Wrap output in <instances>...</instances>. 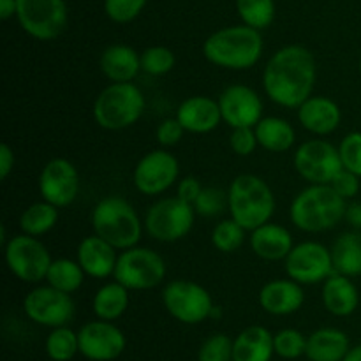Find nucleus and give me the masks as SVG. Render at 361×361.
Instances as JSON below:
<instances>
[{
  "instance_id": "f257e3e1",
  "label": "nucleus",
  "mask_w": 361,
  "mask_h": 361,
  "mask_svg": "<svg viewBox=\"0 0 361 361\" xmlns=\"http://www.w3.org/2000/svg\"><path fill=\"white\" fill-rule=\"evenodd\" d=\"M316 60L303 46H286L274 53L263 73L268 97L286 108H300L312 94Z\"/></svg>"
},
{
  "instance_id": "f03ea898",
  "label": "nucleus",
  "mask_w": 361,
  "mask_h": 361,
  "mask_svg": "<svg viewBox=\"0 0 361 361\" xmlns=\"http://www.w3.org/2000/svg\"><path fill=\"white\" fill-rule=\"evenodd\" d=\"M203 53L214 66L243 71L252 67L263 53V37L257 28L236 25L217 30L204 41Z\"/></svg>"
},
{
  "instance_id": "7ed1b4c3",
  "label": "nucleus",
  "mask_w": 361,
  "mask_h": 361,
  "mask_svg": "<svg viewBox=\"0 0 361 361\" xmlns=\"http://www.w3.org/2000/svg\"><path fill=\"white\" fill-rule=\"evenodd\" d=\"M345 203L328 183H312L293 200L291 221L307 233H321L335 228L345 217Z\"/></svg>"
},
{
  "instance_id": "20e7f679",
  "label": "nucleus",
  "mask_w": 361,
  "mask_h": 361,
  "mask_svg": "<svg viewBox=\"0 0 361 361\" xmlns=\"http://www.w3.org/2000/svg\"><path fill=\"white\" fill-rule=\"evenodd\" d=\"M231 217L247 231L267 224L275 210V197L268 183L256 175H240L228 190Z\"/></svg>"
},
{
  "instance_id": "39448f33",
  "label": "nucleus",
  "mask_w": 361,
  "mask_h": 361,
  "mask_svg": "<svg viewBox=\"0 0 361 361\" xmlns=\"http://www.w3.org/2000/svg\"><path fill=\"white\" fill-rule=\"evenodd\" d=\"M92 226L95 235L111 243L115 249H130L141 240L140 215L123 197L109 196L99 201L92 212Z\"/></svg>"
},
{
  "instance_id": "423d86ee",
  "label": "nucleus",
  "mask_w": 361,
  "mask_h": 361,
  "mask_svg": "<svg viewBox=\"0 0 361 361\" xmlns=\"http://www.w3.org/2000/svg\"><path fill=\"white\" fill-rule=\"evenodd\" d=\"M145 111V97L134 83H111L94 102V118L106 130L134 126Z\"/></svg>"
},
{
  "instance_id": "0eeeda50",
  "label": "nucleus",
  "mask_w": 361,
  "mask_h": 361,
  "mask_svg": "<svg viewBox=\"0 0 361 361\" xmlns=\"http://www.w3.org/2000/svg\"><path fill=\"white\" fill-rule=\"evenodd\" d=\"M113 277L127 289H152L164 281L166 263L155 250L130 247L118 256Z\"/></svg>"
},
{
  "instance_id": "6e6552de",
  "label": "nucleus",
  "mask_w": 361,
  "mask_h": 361,
  "mask_svg": "<svg viewBox=\"0 0 361 361\" xmlns=\"http://www.w3.org/2000/svg\"><path fill=\"white\" fill-rule=\"evenodd\" d=\"M196 219V210L182 197H164L150 207L145 217V228L159 242H176L189 235Z\"/></svg>"
},
{
  "instance_id": "1a4fd4ad",
  "label": "nucleus",
  "mask_w": 361,
  "mask_h": 361,
  "mask_svg": "<svg viewBox=\"0 0 361 361\" xmlns=\"http://www.w3.org/2000/svg\"><path fill=\"white\" fill-rule=\"evenodd\" d=\"M16 18L21 28L37 41H53L67 27L63 0H16Z\"/></svg>"
},
{
  "instance_id": "9d476101",
  "label": "nucleus",
  "mask_w": 361,
  "mask_h": 361,
  "mask_svg": "<svg viewBox=\"0 0 361 361\" xmlns=\"http://www.w3.org/2000/svg\"><path fill=\"white\" fill-rule=\"evenodd\" d=\"M166 310L185 324L203 323L214 312L212 296L203 286L190 281H173L162 291Z\"/></svg>"
},
{
  "instance_id": "9b49d317",
  "label": "nucleus",
  "mask_w": 361,
  "mask_h": 361,
  "mask_svg": "<svg viewBox=\"0 0 361 361\" xmlns=\"http://www.w3.org/2000/svg\"><path fill=\"white\" fill-rule=\"evenodd\" d=\"M51 261L48 249L39 242L37 236L20 235L6 243L7 267L23 282L37 284L46 279Z\"/></svg>"
},
{
  "instance_id": "f8f14e48",
  "label": "nucleus",
  "mask_w": 361,
  "mask_h": 361,
  "mask_svg": "<svg viewBox=\"0 0 361 361\" xmlns=\"http://www.w3.org/2000/svg\"><path fill=\"white\" fill-rule=\"evenodd\" d=\"M25 314L35 324L48 328L67 326L74 316V302L69 293L53 286H41L25 296Z\"/></svg>"
},
{
  "instance_id": "ddd939ff",
  "label": "nucleus",
  "mask_w": 361,
  "mask_h": 361,
  "mask_svg": "<svg viewBox=\"0 0 361 361\" xmlns=\"http://www.w3.org/2000/svg\"><path fill=\"white\" fill-rule=\"evenodd\" d=\"M295 168L310 183H330L341 171V154L324 140H310L300 145L295 154Z\"/></svg>"
},
{
  "instance_id": "4468645a",
  "label": "nucleus",
  "mask_w": 361,
  "mask_h": 361,
  "mask_svg": "<svg viewBox=\"0 0 361 361\" xmlns=\"http://www.w3.org/2000/svg\"><path fill=\"white\" fill-rule=\"evenodd\" d=\"M286 271L298 284H317L335 274L331 250L317 242H303L293 247L286 257Z\"/></svg>"
},
{
  "instance_id": "2eb2a0df",
  "label": "nucleus",
  "mask_w": 361,
  "mask_h": 361,
  "mask_svg": "<svg viewBox=\"0 0 361 361\" xmlns=\"http://www.w3.org/2000/svg\"><path fill=\"white\" fill-rule=\"evenodd\" d=\"M180 173L175 155L166 150L148 152L134 169V185L145 196L166 192L176 182Z\"/></svg>"
},
{
  "instance_id": "dca6fc26",
  "label": "nucleus",
  "mask_w": 361,
  "mask_h": 361,
  "mask_svg": "<svg viewBox=\"0 0 361 361\" xmlns=\"http://www.w3.org/2000/svg\"><path fill=\"white\" fill-rule=\"evenodd\" d=\"M80 353L90 361H113L126 351V335L111 321H92L80 331Z\"/></svg>"
},
{
  "instance_id": "f3484780",
  "label": "nucleus",
  "mask_w": 361,
  "mask_h": 361,
  "mask_svg": "<svg viewBox=\"0 0 361 361\" xmlns=\"http://www.w3.org/2000/svg\"><path fill=\"white\" fill-rule=\"evenodd\" d=\"M42 200L56 208L69 207L80 192V175L67 159H51L39 176Z\"/></svg>"
},
{
  "instance_id": "a211bd4d",
  "label": "nucleus",
  "mask_w": 361,
  "mask_h": 361,
  "mask_svg": "<svg viewBox=\"0 0 361 361\" xmlns=\"http://www.w3.org/2000/svg\"><path fill=\"white\" fill-rule=\"evenodd\" d=\"M222 120L236 127H256L263 115V102L252 88L245 85H231L219 97Z\"/></svg>"
},
{
  "instance_id": "6ab92c4d",
  "label": "nucleus",
  "mask_w": 361,
  "mask_h": 361,
  "mask_svg": "<svg viewBox=\"0 0 361 361\" xmlns=\"http://www.w3.org/2000/svg\"><path fill=\"white\" fill-rule=\"evenodd\" d=\"M305 302L302 286L293 279H279L263 286L259 293V303L263 310L274 316H289L302 309Z\"/></svg>"
},
{
  "instance_id": "aec40b11",
  "label": "nucleus",
  "mask_w": 361,
  "mask_h": 361,
  "mask_svg": "<svg viewBox=\"0 0 361 361\" xmlns=\"http://www.w3.org/2000/svg\"><path fill=\"white\" fill-rule=\"evenodd\" d=\"M176 118L189 133L204 134L214 130L221 123L222 113L219 101L204 95H194L185 99L176 111Z\"/></svg>"
},
{
  "instance_id": "412c9836",
  "label": "nucleus",
  "mask_w": 361,
  "mask_h": 361,
  "mask_svg": "<svg viewBox=\"0 0 361 361\" xmlns=\"http://www.w3.org/2000/svg\"><path fill=\"white\" fill-rule=\"evenodd\" d=\"M115 247L99 235L87 236L78 247V263L85 274L94 279H106L115 274L116 257Z\"/></svg>"
},
{
  "instance_id": "4be33fe9",
  "label": "nucleus",
  "mask_w": 361,
  "mask_h": 361,
  "mask_svg": "<svg viewBox=\"0 0 361 361\" xmlns=\"http://www.w3.org/2000/svg\"><path fill=\"white\" fill-rule=\"evenodd\" d=\"M298 120L307 130L324 136L341 123V108L328 97H309L298 108Z\"/></svg>"
},
{
  "instance_id": "5701e85b",
  "label": "nucleus",
  "mask_w": 361,
  "mask_h": 361,
  "mask_svg": "<svg viewBox=\"0 0 361 361\" xmlns=\"http://www.w3.org/2000/svg\"><path fill=\"white\" fill-rule=\"evenodd\" d=\"M250 247H252L254 254L259 256L261 259L281 261L288 257V254L291 252L295 245H293L291 233L288 229L279 224L267 222V224L259 226L252 231Z\"/></svg>"
},
{
  "instance_id": "b1692460",
  "label": "nucleus",
  "mask_w": 361,
  "mask_h": 361,
  "mask_svg": "<svg viewBox=\"0 0 361 361\" xmlns=\"http://www.w3.org/2000/svg\"><path fill=\"white\" fill-rule=\"evenodd\" d=\"M101 69L113 83H127L137 76L141 69V56L136 49L126 44H113L102 51Z\"/></svg>"
},
{
  "instance_id": "393cba45",
  "label": "nucleus",
  "mask_w": 361,
  "mask_h": 361,
  "mask_svg": "<svg viewBox=\"0 0 361 361\" xmlns=\"http://www.w3.org/2000/svg\"><path fill=\"white\" fill-rule=\"evenodd\" d=\"M323 303L328 312L334 314V316H351L360 303L358 289L349 277L334 274L324 281Z\"/></svg>"
},
{
  "instance_id": "a878e982",
  "label": "nucleus",
  "mask_w": 361,
  "mask_h": 361,
  "mask_svg": "<svg viewBox=\"0 0 361 361\" xmlns=\"http://www.w3.org/2000/svg\"><path fill=\"white\" fill-rule=\"evenodd\" d=\"M274 355V335L264 326L245 328L233 341V361H270Z\"/></svg>"
},
{
  "instance_id": "bb28decb",
  "label": "nucleus",
  "mask_w": 361,
  "mask_h": 361,
  "mask_svg": "<svg viewBox=\"0 0 361 361\" xmlns=\"http://www.w3.org/2000/svg\"><path fill=\"white\" fill-rule=\"evenodd\" d=\"M349 337L337 328H321L307 338L309 361H342L349 353Z\"/></svg>"
},
{
  "instance_id": "cd10ccee",
  "label": "nucleus",
  "mask_w": 361,
  "mask_h": 361,
  "mask_svg": "<svg viewBox=\"0 0 361 361\" xmlns=\"http://www.w3.org/2000/svg\"><path fill=\"white\" fill-rule=\"evenodd\" d=\"M256 130L257 143L268 152H286L295 145L296 134L291 123L279 116H268L261 118L257 126L254 127Z\"/></svg>"
},
{
  "instance_id": "c85d7f7f",
  "label": "nucleus",
  "mask_w": 361,
  "mask_h": 361,
  "mask_svg": "<svg viewBox=\"0 0 361 361\" xmlns=\"http://www.w3.org/2000/svg\"><path fill=\"white\" fill-rule=\"evenodd\" d=\"M335 274L345 277L361 275V235L360 233H345L338 236L331 249Z\"/></svg>"
},
{
  "instance_id": "c756f323",
  "label": "nucleus",
  "mask_w": 361,
  "mask_h": 361,
  "mask_svg": "<svg viewBox=\"0 0 361 361\" xmlns=\"http://www.w3.org/2000/svg\"><path fill=\"white\" fill-rule=\"evenodd\" d=\"M94 312L102 321H115L123 316L129 307V289L120 282L106 284L95 293L94 296Z\"/></svg>"
},
{
  "instance_id": "7c9ffc66",
  "label": "nucleus",
  "mask_w": 361,
  "mask_h": 361,
  "mask_svg": "<svg viewBox=\"0 0 361 361\" xmlns=\"http://www.w3.org/2000/svg\"><path fill=\"white\" fill-rule=\"evenodd\" d=\"M59 221V208L48 201L34 203L21 214L20 228L25 235L41 236L48 233Z\"/></svg>"
},
{
  "instance_id": "2f4dec72",
  "label": "nucleus",
  "mask_w": 361,
  "mask_h": 361,
  "mask_svg": "<svg viewBox=\"0 0 361 361\" xmlns=\"http://www.w3.org/2000/svg\"><path fill=\"white\" fill-rule=\"evenodd\" d=\"M85 275L87 274H85L80 263L62 257V259L51 261V267H49L48 275H46V281L53 288L71 295V293L78 291L81 288Z\"/></svg>"
},
{
  "instance_id": "473e14b6",
  "label": "nucleus",
  "mask_w": 361,
  "mask_h": 361,
  "mask_svg": "<svg viewBox=\"0 0 361 361\" xmlns=\"http://www.w3.org/2000/svg\"><path fill=\"white\" fill-rule=\"evenodd\" d=\"M80 353V338L71 328H53L46 338V355L53 361H71Z\"/></svg>"
},
{
  "instance_id": "72a5a7b5",
  "label": "nucleus",
  "mask_w": 361,
  "mask_h": 361,
  "mask_svg": "<svg viewBox=\"0 0 361 361\" xmlns=\"http://www.w3.org/2000/svg\"><path fill=\"white\" fill-rule=\"evenodd\" d=\"M236 9L243 23L257 30L270 27L275 16L274 0H236Z\"/></svg>"
},
{
  "instance_id": "f704fd0d",
  "label": "nucleus",
  "mask_w": 361,
  "mask_h": 361,
  "mask_svg": "<svg viewBox=\"0 0 361 361\" xmlns=\"http://www.w3.org/2000/svg\"><path fill=\"white\" fill-rule=\"evenodd\" d=\"M245 231L247 229L242 228V226H240L233 217L226 219V221H221L214 228V233H212V242H214V245L217 247L221 252L231 254L243 245Z\"/></svg>"
},
{
  "instance_id": "c9c22d12",
  "label": "nucleus",
  "mask_w": 361,
  "mask_h": 361,
  "mask_svg": "<svg viewBox=\"0 0 361 361\" xmlns=\"http://www.w3.org/2000/svg\"><path fill=\"white\" fill-rule=\"evenodd\" d=\"M274 348L275 355L284 360H296L300 356H305L307 351V338L303 337L302 331L286 328L277 335H274Z\"/></svg>"
},
{
  "instance_id": "e433bc0d",
  "label": "nucleus",
  "mask_w": 361,
  "mask_h": 361,
  "mask_svg": "<svg viewBox=\"0 0 361 361\" xmlns=\"http://www.w3.org/2000/svg\"><path fill=\"white\" fill-rule=\"evenodd\" d=\"M175 66V55L166 46H152L141 53V69L152 76L169 73Z\"/></svg>"
},
{
  "instance_id": "4c0bfd02",
  "label": "nucleus",
  "mask_w": 361,
  "mask_h": 361,
  "mask_svg": "<svg viewBox=\"0 0 361 361\" xmlns=\"http://www.w3.org/2000/svg\"><path fill=\"white\" fill-rule=\"evenodd\" d=\"M197 361H233V341L224 334H215L201 344Z\"/></svg>"
},
{
  "instance_id": "58836bf2",
  "label": "nucleus",
  "mask_w": 361,
  "mask_h": 361,
  "mask_svg": "<svg viewBox=\"0 0 361 361\" xmlns=\"http://www.w3.org/2000/svg\"><path fill=\"white\" fill-rule=\"evenodd\" d=\"M226 207H228V192L219 187H203L194 203L196 214L203 215V217H215V215L222 214Z\"/></svg>"
},
{
  "instance_id": "ea45409f",
  "label": "nucleus",
  "mask_w": 361,
  "mask_h": 361,
  "mask_svg": "<svg viewBox=\"0 0 361 361\" xmlns=\"http://www.w3.org/2000/svg\"><path fill=\"white\" fill-rule=\"evenodd\" d=\"M344 169L361 176V133H351L342 140L338 147Z\"/></svg>"
},
{
  "instance_id": "a19ab883",
  "label": "nucleus",
  "mask_w": 361,
  "mask_h": 361,
  "mask_svg": "<svg viewBox=\"0 0 361 361\" xmlns=\"http://www.w3.org/2000/svg\"><path fill=\"white\" fill-rule=\"evenodd\" d=\"M147 0H106L104 9L109 20L116 23H129L143 11Z\"/></svg>"
},
{
  "instance_id": "79ce46f5",
  "label": "nucleus",
  "mask_w": 361,
  "mask_h": 361,
  "mask_svg": "<svg viewBox=\"0 0 361 361\" xmlns=\"http://www.w3.org/2000/svg\"><path fill=\"white\" fill-rule=\"evenodd\" d=\"M257 137L254 127H236L231 134V148L238 155H250L257 147Z\"/></svg>"
},
{
  "instance_id": "37998d69",
  "label": "nucleus",
  "mask_w": 361,
  "mask_h": 361,
  "mask_svg": "<svg viewBox=\"0 0 361 361\" xmlns=\"http://www.w3.org/2000/svg\"><path fill=\"white\" fill-rule=\"evenodd\" d=\"M328 185H330L335 192L341 194L344 200H349V197H355L356 194H358L360 180H358V175H355V173L342 168Z\"/></svg>"
},
{
  "instance_id": "c03bdc74",
  "label": "nucleus",
  "mask_w": 361,
  "mask_h": 361,
  "mask_svg": "<svg viewBox=\"0 0 361 361\" xmlns=\"http://www.w3.org/2000/svg\"><path fill=\"white\" fill-rule=\"evenodd\" d=\"M183 133H185V129L178 122V118H168L157 127V141L162 147H173L182 140Z\"/></svg>"
},
{
  "instance_id": "a18cd8bd",
  "label": "nucleus",
  "mask_w": 361,
  "mask_h": 361,
  "mask_svg": "<svg viewBox=\"0 0 361 361\" xmlns=\"http://www.w3.org/2000/svg\"><path fill=\"white\" fill-rule=\"evenodd\" d=\"M201 190H203V187H201V183L197 182L194 176H185L183 180H180L178 194H176V196L182 197L183 201H187V203H190L194 207V203H196Z\"/></svg>"
},
{
  "instance_id": "49530a36",
  "label": "nucleus",
  "mask_w": 361,
  "mask_h": 361,
  "mask_svg": "<svg viewBox=\"0 0 361 361\" xmlns=\"http://www.w3.org/2000/svg\"><path fill=\"white\" fill-rule=\"evenodd\" d=\"M14 169V152L9 145H0V178L6 180Z\"/></svg>"
},
{
  "instance_id": "de8ad7c7",
  "label": "nucleus",
  "mask_w": 361,
  "mask_h": 361,
  "mask_svg": "<svg viewBox=\"0 0 361 361\" xmlns=\"http://www.w3.org/2000/svg\"><path fill=\"white\" fill-rule=\"evenodd\" d=\"M345 221L353 226V228L361 229V203L348 204L345 208Z\"/></svg>"
},
{
  "instance_id": "09e8293b",
  "label": "nucleus",
  "mask_w": 361,
  "mask_h": 361,
  "mask_svg": "<svg viewBox=\"0 0 361 361\" xmlns=\"http://www.w3.org/2000/svg\"><path fill=\"white\" fill-rule=\"evenodd\" d=\"M16 0H0V18L2 20H9L13 14H16Z\"/></svg>"
},
{
  "instance_id": "8fccbe9b",
  "label": "nucleus",
  "mask_w": 361,
  "mask_h": 361,
  "mask_svg": "<svg viewBox=\"0 0 361 361\" xmlns=\"http://www.w3.org/2000/svg\"><path fill=\"white\" fill-rule=\"evenodd\" d=\"M342 361H361V344L355 345L353 349H349V353L345 355V358Z\"/></svg>"
}]
</instances>
